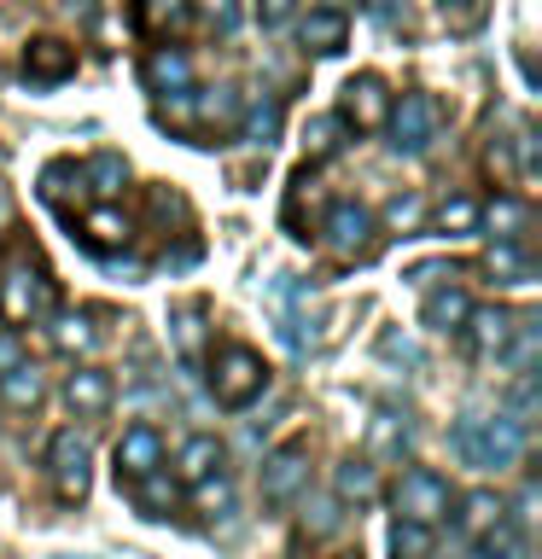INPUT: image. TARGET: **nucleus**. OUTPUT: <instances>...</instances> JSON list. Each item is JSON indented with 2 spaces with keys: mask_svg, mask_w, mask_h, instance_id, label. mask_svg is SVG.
Instances as JSON below:
<instances>
[{
  "mask_svg": "<svg viewBox=\"0 0 542 559\" xmlns=\"http://www.w3.org/2000/svg\"><path fill=\"white\" fill-rule=\"evenodd\" d=\"M379 349H385V356H402V361H420V349H414L409 338H397V332H385Z\"/></svg>",
  "mask_w": 542,
  "mask_h": 559,
  "instance_id": "nucleus-42",
  "label": "nucleus"
},
{
  "mask_svg": "<svg viewBox=\"0 0 542 559\" xmlns=\"http://www.w3.org/2000/svg\"><path fill=\"white\" fill-rule=\"evenodd\" d=\"M309 484V443L304 437H292V443H280L274 454H262V501L269 507H286L304 496Z\"/></svg>",
  "mask_w": 542,
  "mask_h": 559,
  "instance_id": "nucleus-7",
  "label": "nucleus"
},
{
  "mask_svg": "<svg viewBox=\"0 0 542 559\" xmlns=\"http://www.w3.org/2000/svg\"><path fill=\"white\" fill-rule=\"evenodd\" d=\"M82 187H94V199L111 204L122 187H129V157L122 152H99V157H87L82 164Z\"/></svg>",
  "mask_w": 542,
  "mask_h": 559,
  "instance_id": "nucleus-21",
  "label": "nucleus"
},
{
  "mask_svg": "<svg viewBox=\"0 0 542 559\" xmlns=\"http://www.w3.org/2000/svg\"><path fill=\"white\" fill-rule=\"evenodd\" d=\"M64 402H70V414L99 419L111 408V373H105V367H76V373L64 379Z\"/></svg>",
  "mask_w": 542,
  "mask_h": 559,
  "instance_id": "nucleus-16",
  "label": "nucleus"
},
{
  "mask_svg": "<svg viewBox=\"0 0 542 559\" xmlns=\"http://www.w3.org/2000/svg\"><path fill=\"white\" fill-rule=\"evenodd\" d=\"M262 391H269V361L251 344H222L210 356V396H216V408H251Z\"/></svg>",
  "mask_w": 542,
  "mask_h": 559,
  "instance_id": "nucleus-3",
  "label": "nucleus"
},
{
  "mask_svg": "<svg viewBox=\"0 0 542 559\" xmlns=\"http://www.w3.org/2000/svg\"><path fill=\"white\" fill-rule=\"evenodd\" d=\"M59 559H70V554H59ZM76 559H82V554H76Z\"/></svg>",
  "mask_w": 542,
  "mask_h": 559,
  "instance_id": "nucleus-49",
  "label": "nucleus"
},
{
  "mask_svg": "<svg viewBox=\"0 0 542 559\" xmlns=\"http://www.w3.org/2000/svg\"><path fill=\"white\" fill-rule=\"evenodd\" d=\"M304 531H309V536H332V531H339V501H309Z\"/></svg>",
  "mask_w": 542,
  "mask_h": 559,
  "instance_id": "nucleus-39",
  "label": "nucleus"
},
{
  "mask_svg": "<svg viewBox=\"0 0 542 559\" xmlns=\"http://www.w3.org/2000/svg\"><path fill=\"white\" fill-rule=\"evenodd\" d=\"M52 314H59V286L42 269V257L30 251L7 257V269H0V326L24 332L35 321H52Z\"/></svg>",
  "mask_w": 542,
  "mask_h": 559,
  "instance_id": "nucleus-1",
  "label": "nucleus"
},
{
  "mask_svg": "<svg viewBox=\"0 0 542 559\" xmlns=\"http://www.w3.org/2000/svg\"><path fill=\"white\" fill-rule=\"evenodd\" d=\"M472 559H507L502 548H479V554H472Z\"/></svg>",
  "mask_w": 542,
  "mask_h": 559,
  "instance_id": "nucleus-45",
  "label": "nucleus"
},
{
  "mask_svg": "<svg viewBox=\"0 0 542 559\" xmlns=\"http://www.w3.org/2000/svg\"><path fill=\"white\" fill-rule=\"evenodd\" d=\"M420 222H426V204H420L414 192H409V199H391V204H385V227H391V234H414Z\"/></svg>",
  "mask_w": 542,
  "mask_h": 559,
  "instance_id": "nucleus-36",
  "label": "nucleus"
},
{
  "mask_svg": "<svg viewBox=\"0 0 542 559\" xmlns=\"http://www.w3.org/2000/svg\"><path fill=\"white\" fill-rule=\"evenodd\" d=\"M339 559H356V554H339Z\"/></svg>",
  "mask_w": 542,
  "mask_h": 559,
  "instance_id": "nucleus-48",
  "label": "nucleus"
},
{
  "mask_svg": "<svg viewBox=\"0 0 542 559\" xmlns=\"http://www.w3.org/2000/svg\"><path fill=\"white\" fill-rule=\"evenodd\" d=\"M76 234H82V245L87 251H99V257H111V251H122L129 245V216L122 210H111V204H94V210H82V222H76Z\"/></svg>",
  "mask_w": 542,
  "mask_h": 559,
  "instance_id": "nucleus-13",
  "label": "nucleus"
},
{
  "mask_svg": "<svg viewBox=\"0 0 542 559\" xmlns=\"http://www.w3.org/2000/svg\"><path fill=\"white\" fill-rule=\"evenodd\" d=\"M99 344V332L87 314H52V349H64V356H87V349Z\"/></svg>",
  "mask_w": 542,
  "mask_h": 559,
  "instance_id": "nucleus-25",
  "label": "nucleus"
},
{
  "mask_svg": "<svg viewBox=\"0 0 542 559\" xmlns=\"http://www.w3.org/2000/svg\"><path fill=\"white\" fill-rule=\"evenodd\" d=\"M42 396H47V384H42V373H35L30 361H12V367H0V402H7L12 414H30V408H42Z\"/></svg>",
  "mask_w": 542,
  "mask_h": 559,
  "instance_id": "nucleus-20",
  "label": "nucleus"
},
{
  "mask_svg": "<svg viewBox=\"0 0 542 559\" xmlns=\"http://www.w3.org/2000/svg\"><path fill=\"white\" fill-rule=\"evenodd\" d=\"M455 454L479 472H502L525 454V419L514 414H467L455 426Z\"/></svg>",
  "mask_w": 542,
  "mask_h": 559,
  "instance_id": "nucleus-2",
  "label": "nucleus"
},
{
  "mask_svg": "<svg viewBox=\"0 0 542 559\" xmlns=\"http://www.w3.org/2000/svg\"><path fill=\"white\" fill-rule=\"evenodd\" d=\"M432 548H437V536L426 524H409V519L391 524V559H432Z\"/></svg>",
  "mask_w": 542,
  "mask_h": 559,
  "instance_id": "nucleus-29",
  "label": "nucleus"
},
{
  "mask_svg": "<svg viewBox=\"0 0 542 559\" xmlns=\"http://www.w3.org/2000/svg\"><path fill=\"white\" fill-rule=\"evenodd\" d=\"M420 314H426V326H432V332H461V326H467V314H472V297H467L461 286H437V292L426 297V309H420Z\"/></svg>",
  "mask_w": 542,
  "mask_h": 559,
  "instance_id": "nucleus-23",
  "label": "nucleus"
},
{
  "mask_svg": "<svg viewBox=\"0 0 542 559\" xmlns=\"http://www.w3.org/2000/svg\"><path fill=\"white\" fill-rule=\"evenodd\" d=\"M70 70H76V47L59 41V35H35V41L24 47V76L30 82L52 87V82H64Z\"/></svg>",
  "mask_w": 542,
  "mask_h": 559,
  "instance_id": "nucleus-11",
  "label": "nucleus"
},
{
  "mask_svg": "<svg viewBox=\"0 0 542 559\" xmlns=\"http://www.w3.org/2000/svg\"><path fill=\"white\" fill-rule=\"evenodd\" d=\"M204 321H210V314H204L199 297L169 314V344H175V356H181L187 367H204V344H210V326Z\"/></svg>",
  "mask_w": 542,
  "mask_h": 559,
  "instance_id": "nucleus-14",
  "label": "nucleus"
},
{
  "mask_svg": "<svg viewBox=\"0 0 542 559\" xmlns=\"http://www.w3.org/2000/svg\"><path fill=\"white\" fill-rule=\"evenodd\" d=\"M455 507H461V531H467V536H490V531L502 524V513H507L496 489H472V496H461Z\"/></svg>",
  "mask_w": 542,
  "mask_h": 559,
  "instance_id": "nucleus-24",
  "label": "nucleus"
},
{
  "mask_svg": "<svg viewBox=\"0 0 542 559\" xmlns=\"http://www.w3.org/2000/svg\"><path fill=\"white\" fill-rule=\"evenodd\" d=\"M94 449H87V437L76 426L52 431L47 443V472H52V489H59V501H87V489H94Z\"/></svg>",
  "mask_w": 542,
  "mask_h": 559,
  "instance_id": "nucleus-5",
  "label": "nucleus"
},
{
  "mask_svg": "<svg viewBox=\"0 0 542 559\" xmlns=\"http://www.w3.org/2000/svg\"><path fill=\"white\" fill-rule=\"evenodd\" d=\"M479 222H490V239H519V227H525V204L496 199L490 210H479Z\"/></svg>",
  "mask_w": 542,
  "mask_h": 559,
  "instance_id": "nucleus-32",
  "label": "nucleus"
},
{
  "mask_svg": "<svg viewBox=\"0 0 542 559\" xmlns=\"http://www.w3.org/2000/svg\"><path fill=\"white\" fill-rule=\"evenodd\" d=\"M490 17V0H444V24L455 35H472Z\"/></svg>",
  "mask_w": 542,
  "mask_h": 559,
  "instance_id": "nucleus-35",
  "label": "nucleus"
},
{
  "mask_svg": "<svg viewBox=\"0 0 542 559\" xmlns=\"http://www.w3.org/2000/svg\"><path fill=\"white\" fill-rule=\"evenodd\" d=\"M321 234H327V251L344 257V262H367L379 251V222L367 216L362 204H332L327 222H321Z\"/></svg>",
  "mask_w": 542,
  "mask_h": 559,
  "instance_id": "nucleus-6",
  "label": "nucleus"
},
{
  "mask_svg": "<svg viewBox=\"0 0 542 559\" xmlns=\"http://www.w3.org/2000/svg\"><path fill=\"white\" fill-rule=\"evenodd\" d=\"M117 484H134V478H146L152 466H164V437H157L152 426H129L117 437Z\"/></svg>",
  "mask_w": 542,
  "mask_h": 559,
  "instance_id": "nucleus-10",
  "label": "nucleus"
},
{
  "mask_svg": "<svg viewBox=\"0 0 542 559\" xmlns=\"http://www.w3.org/2000/svg\"><path fill=\"white\" fill-rule=\"evenodd\" d=\"M297 0H257V12H262V24H286Z\"/></svg>",
  "mask_w": 542,
  "mask_h": 559,
  "instance_id": "nucleus-41",
  "label": "nucleus"
},
{
  "mask_svg": "<svg viewBox=\"0 0 542 559\" xmlns=\"http://www.w3.org/2000/svg\"><path fill=\"white\" fill-rule=\"evenodd\" d=\"M280 122H286V111H280V94H251L239 105V140L245 146H274L280 140Z\"/></svg>",
  "mask_w": 542,
  "mask_h": 559,
  "instance_id": "nucleus-15",
  "label": "nucleus"
},
{
  "mask_svg": "<svg viewBox=\"0 0 542 559\" xmlns=\"http://www.w3.org/2000/svg\"><path fill=\"white\" fill-rule=\"evenodd\" d=\"M519 181H537V129H519Z\"/></svg>",
  "mask_w": 542,
  "mask_h": 559,
  "instance_id": "nucleus-40",
  "label": "nucleus"
},
{
  "mask_svg": "<svg viewBox=\"0 0 542 559\" xmlns=\"http://www.w3.org/2000/svg\"><path fill=\"white\" fill-rule=\"evenodd\" d=\"M374 17H379V24H402L409 7H402V0H374Z\"/></svg>",
  "mask_w": 542,
  "mask_h": 559,
  "instance_id": "nucleus-43",
  "label": "nucleus"
},
{
  "mask_svg": "<svg viewBox=\"0 0 542 559\" xmlns=\"http://www.w3.org/2000/svg\"><path fill=\"white\" fill-rule=\"evenodd\" d=\"M134 489H140V507H146V519H164L169 507H175V496H181V489H175V478H164V466H152L146 478H134Z\"/></svg>",
  "mask_w": 542,
  "mask_h": 559,
  "instance_id": "nucleus-28",
  "label": "nucleus"
},
{
  "mask_svg": "<svg viewBox=\"0 0 542 559\" xmlns=\"http://www.w3.org/2000/svg\"><path fill=\"white\" fill-rule=\"evenodd\" d=\"M192 105H199L204 129H234L239 122V94L234 87H204V94H192Z\"/></svg>",
  "mask_w": 542,
  "mask_h": 559,
  "instance_id": "nucleus-26",
  "label": "nucleus"
},
{
  "mask_svg": "<svg viewBox=\"0 0 542 559\" xmlns=\"http://www.w3.org/2000/svg\"><path fill=\"white\" fill-rule=\"evenodd\" d=\"M402 449H409V426L397 414H379L374 419V454H402Z\"/></svg>",
  "mask_w": 542,
  "mask_h": 559,
  "instance_id": "nucleus-37",
  "label": "nucleus"
},
{
  "mask_svg": "<svg viewBox=\"0 0 542 559\" xmlns=\"http://www.w3.org/2000/svg\"><path fill=\"white\" fill-rule=\"evenodd\" d=\"M140 76H146L152 94H181V87H192V59L181 47H152L146 64H140Z\"/></svg>",
  "mask_w": 542,
  "mask_h": 559,
  "instance_id": "nucleus-18",
  "label": "nucleus"
},
{
  "mask_svg": "<svg viewBox=\"0 0 542 559\" xmlns=\"http://www.w3.org/2000/svg\"><path fill=\"white\" fill-rule=\"evenodd\" d=\"M315 7H327V12H344V0H315Z\"/></svg>",
  "mask_w": 542,
  "mask_h": 559,
  "instance_id": "nucleus-46",
  "label": "nucleus"
},
{
  "mask_svg": "<svg viewBox=\"0 0 542 559\" xmlns=\"http://www.w3.org/2000/svg\"><path fill=\"white\" fill-rule=\"evenodd\" d=\"M432 227H437V234H472V227H479V199H467V192L444 199L432 210Z\"/></svg>",
  "mask_w": 542,
  "mask_h": 559,
  "instance_id": "nucleus-27",
  "label": "nucleus"
},
{
  "mask_svg": "<svg viewBox=\"0 0 542 559\" xmlns=\"http://www.w3.org/2000/svg\"><path fill=\"white\" fill-rule=\"evenodd\" d=\"M514 321H519V314H514V309H502V304H496V309H472V314H467V326H461V332H467V344H472V356H484V361H490V356H507Z\"/></svg>",
  "mask_w": 542,
  "mask_h": 559,
  "instance_id": "nucleus-12",
  "label": "nucleus"
},
{
  "mask_svg": "<svg viewBox=\"0 0 542 559\" xmlns=\"http://www.w3.org/2000/svg\"><path fill=\"white\" fill-rule=\"evenodd\" d=\"M12 361H17V349H12L7 338H0V367H12Z\"/></svg>",
  "mask_w": 542,
  "mask_h": 559,
  "instance_id": "nucleus-44",
  "label": "nucleus"
},
{
  "mask_svg": "<svg viewBox=\"0 0 542 559\" xmlns=\"http://www.w3.org/2000/svg\"><path fill=\"white\" fill-rule=\"evenodd\" d=\"M192 501H199L204 513H216V507H227V501H234V484H227L222 472H210V478H199V484H192Z\"/></svg>",
  "mask_w": 542,
  "mask_h": 559,
  "instance_id": "nucleus-38",
  "label": "nucleus"
},
{
  "mask_svg": "<svg viewBox=\"0 0 542 559\" xmlns=\"http://www.w3.org/2000/svg\"><path fill=\"white\" fill-rule=\"evenodd\" d=\"M187 12H199L216 35H234L239 29V0H187Z\"/></svg>",
  "mask_w": 542,
  "mask_h": 559,
  "instance_id": "nucleus-34",
  "label": "nucleus"
},
{
  "mask_svg": "<svg viewBox=\"0 0 542 559\" xmlns=\"http://www.w3.org/2000/svg\"><path fill=\"white\" fill-rule=\"evenodd\" d=\"M385 117H391V87H385L374 70H362V76L344 82V99H339V122L356 134H379Z\"/></svg>",
  "mask_w": 542,
  "mask_h": 559,
  "instance_id": "nucleus-8",
  "label": "nucleus"
},
{
  "mask_svg": "<svg viewBox=\"0 0 542 559\" xmlns=\"http://www.w3.org/2000/svg\"><path fill=\"white\" fill-rule=\"evenodd\" d=\"M397 519H409V524H426V531H437L449 513H455V496H449V478L444 472H432V466H409L397 478Z\"/></svg>",
  "mask_w": 542,
  "mask_h": 559,
  "instance_id": "nucleus-4",
  "label": "nucleus"
},
{
  "mask_svg": "<svg viewBox=\"0 0 542 559\" xmlns=\"http://www.w3.org/2000/svg\"><path fill=\"white\" fill-rule=\"evenodd\" d=\"M297 41L309 52H321V59H332V52H344V41H350V17L327 12V7H309L304 24H297Z\"/></svg>",
  "mask_w": 542,
  "mask_h": 559,
  "instance_id": "nucleus-17",
  "label": "nucleus"
},
{
  "mask_svg": "<svg viewBox=\"0 0 542 559\" xmlns=\"http://www.w3.org/2000/svg\"><path fill=\"white\" fill-rule=\"evenodd\" d=\"M339 134H344V122H339V117H315L309 129H304V152H309V164H327V157L344 146Z\"/></svg>",
  "mask_w": 542,
  "mask_h": 559,
  "instance_id": "nucleus-31",
  "label": "nucleus"
},
{
  "mask_svg": "<svg viewBox=\"0 0 542 559\" xmlns=\"http://www.w3.org/2000/svg\"><path fill=\"white\" fill-rule=\"evenodd\" d=\"M181 17H187V0H140V29H152V35L175 29Z\"/></svg>",
  "mask_w": 542,
  "mask_h": 559,
  "instance_id": "nucleus-33",
  "label": "nucleus"
},
{
  "mask_svg": "<svg viewBox=\"0 0 542 559\" xmlns=\"http://www.w3.org/2000/svg\"><path fill=\"white\" fill-rule=\"evenodd\" d=\"M12 216V204H7V192H0V222H7Z\"/></svg>",
  "mask_w": 542,
  "mask_h": 559,
  "instance_id": "nucleus-47",
  "label": "nucleus"
},
{
  "mask_svg": "<svg viewBox=\"0 0 542 559\" xmlns=\"http://www.w3.org/2000/svg\"><path fill=\"white\" fill-rule=\"evenodd\" d=\"M484 269L496 274V280H514V286H525V280H531V257H525L514 239H496V251L484 257Z\"/></svg>",
  "mask_w": 542,
  "mask_h": 559,
  "instance_id": "nucleus-30",
  "label": "nucleus"
},
{
  "mask_svg": "<svg viewBox=\"0 0 542 559\" xmlns=\"http://www.w3.org/2000/svg\"><path fill=\"white\" fill-rule=\"evenodd\" d=\"M332 501H344V507H374L379 501V466L367 461H344L339 472H332Z\"/></svg>",
  "mask_w": 542,
  "mask_h": 559,
  "instance_id": "nucleus-19",
  "label": "nucleus"
},
{
  "mask_svg": "<svg viewBox=\"0 0 542 559\" xmlns=\"http://www.w3.org/2000/svg\"><path fill=\"white\" fill-rule=\"evenodd\" d=\"M385 129H391V146H397V152H426L432 140H437V99H432V94H402V99H391Z\"/></svg>",
  "mask_w": 542,
  "mask_h": 559,
  "instance_id": "nucleus-9",
  "label": "nucleus"
},
{
  "mask_svg": "<svg viewBox=\"0 0 542 559\" xmlns=\"http://www.w3.org/2000/svg\"><path fill=\"white\" fill-rule=\"evenodd\" d=\"M216 466H222V443H216L210 431L187 437L181 454H175V478H181V484H199V478H210Z\"/></svg>",
  "mask_w": 542,
  "mask_h": 559,
  "instance_id": "nucleus-22",
  "label": "nucleus"
}]
</instances>
